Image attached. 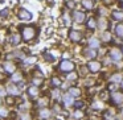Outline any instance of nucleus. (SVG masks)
<instances>
[{
    "label": "nucleus",
    "instance_id": "1",
    "mask_svg": "<svg viewBox=\"0 0 123 120\" xmlns=\"http://www.w3.org/2000/svg\"><path fill=\"white\" fill-rule=\"evenodd\" d=\"M21 36L24 41H32L36 36V29L33 27H25V28H23Z\"/></svg>",
    "mask_w": 123,
    "mask_h": 120
},
{
    "label": "nucleus",
    "instance_id": "2",
    "mask_svg": "<svg viewBox=\"0 0 123 120\" xmlns=\"http://www.w3.org/2000/svg\"><path fill=\"white\" fill-rule=\"evenodd\" d=\"M73 69H74V63L72 61H69V59L62 61L61 65H60V70L61 71H72Z\"/></svg>",
    "mask_w": 123,
    "mask_h": 120
},
{
    "label": "nucleus",
    "instance_id": "3",
    "mask_svg": "<svg viewBox=\"0 0 123 120\" xmlns=\"http://www.w3.org/2000/svg\"><path fill=\"white\" fill-rule=\"evenodd\" d=\"M17 16H19V19L23 20V21H31V20H32V13H31L29 11H27V9H24V8L20 9Z\"/></svg>",
    "mask_w": 123,
    "mask_h": 120
},
{
    "label": "nucleus",
    "instance_id": "4",
    "mask_svg": "<svg viewBox=\"0 0 123 120\" xmlns=\"http://www.w3.org/2000/svg\"><path fill=\"white\" fill-rule=\"evenodd\" d=\"M73 19H74L77 23L82 24V23H85V20H86V15L83 13V12H81V11H74V13H73Z\"/></svg>",
    "mask_w": 123,
    "mask_h": 120
},
{
    "label": "nucleus",
    "instance_id": "5",
    "mask_svg": "<svg viewBox=\"0 0 123 120\" xmlns=\"http://www.w3.org/2000/svg\"><path fill=\"white\" fill-rule=\"evenodd\" d=\"M110 56H111V58L115 59V61H120V59H122V57H123V53H122V50L114 48V49H111V50H110Z\"/></svg>",
    "mask_w": 123,
    "mask_h": 120
},
{
    "label": "nucleus",
    "instance_id": "6",
    "mask_svg": "<svg viewBox=\"0 0 123 120\" xmlns=\"http://www.w3.org/2000/svg\"><path fill=\"white\" fill-rule=\"evenodd\" d=\"M69 38L74 42H78V41L82 40V34H81L78 30H70L69 32Z\"/></svg>",
    "mask_w": 123,
    "mask_h": 120
},
{
    "label": "nucleus",
    "instance_id": "7",
    "mask_svg": "<svg viewBox=\"0 0 123 120\" xmlns=\"http://www.w3.org/2000/svg\"><path fill=\"white\" fill-rule=\"evenodd\" d=\"M99 69H101V63H99L98 61H90L89 62V70L93 73H97L99 71Z\"/></svg>",
    "mask_w": 123,
    "mask_h": 120
},
{
    "label": "nucleus",
    "instance_id": "8",
    "mask_svg": "<svg viewBox=\"0 0 123 120\" xmlns=\"http://www.w3.org/2000/svg\"><path fill=\"white\" fill-rule=\"evenodd\" d=\"M112 100L115 104L123 103V94L122 92H112Z\"/></svg>",
    "mask_w": 123,
    "mask_h": 120
},
{
    "label": "nucleus",
    "instance_id": "9",
    "mask_svg": "<svg viewBox=\"0 0 123 120\" xmlns=\"http://www.w3.org/2000/svg\"><path fill=\"white\" fill-rule=\"evenodd\" d=\"M111 17L115 21H122L123 20V11H112Z\"/></svg>",
    "mask_w": 123,
    "mask_h": 120
},
{
    "label": "nucleus",
    "instance_id": "10",
    "mask_svg": "<svg viewBox=\"0 0 123 120\" xmlns=\"http://www.w3.org/2000/svg\"><path fill=\"white\" fill-rule=\"evenodd\" d=\"M99 44H101V42H99L98 38H95V37L89 38V46H90V48H98Z\"/></svg>",
    "mask_w": 123,
    "mask_h": 120
},
{
    "label": "nucleus",
    "instance_id": "11",
    "mask_svg": "<svg viewBox=\"0 0 123 120\" xmlns=\"http://www.w3.org/2000/svg\"><path fill=\"white\" fill-rule=\"evenodd\" d=\"M83 53H85V56L87 57V58H95L97 57V51L94 50V49H86L85 51H83Z\"/></svg>",
    "mask_w": 123,
    "mask_h": 120
},
{
    "label": "nucleus",
    "instance_id": "12",
    "mask_svg": "<svg viewBox=\"0 0 123 120\" xmlns=\"http://www.w3.org/2000/svg\"><path fill=\"white\" fill-rule=\"evenodd\" d=\"M82 6L86 9H93L94 7V0H82Z\"/></svg>",
    "mask_w": 123,
    "mask_h": 120
},
{
    "label": "nucleus",
    "instance_id": "13",
    "mask_svg": "<svg viewBox=\"0 0 123 120\" xmlns=\"http://www.w3.org/2000/svg\"><path fill=\"white\" fill-rule=\"evenodd\" d=\"M4 70L7 73H15V65L12 62H6L4 63Z\"/></svg>",
    "mask_w": 123,
    "mask_h": 120
},
{
    "label": "nucleus",
    "instance_id": "14",
    "mask_svg": "<svg viewBox=\"0 0 123 120\" xmlns=\"http://www.w3.org/2000/svg\"><path fill=\"white\" fill-rule=\"evenodd\" d=\"M97 25H98V28L99 29H107V21H106V19H103V17H101L99 19V21L97 23Z\"/></svg>",
    "mask_w": 123,
    "mask_h": 120
},
{
    "label": "nucleus",
    "instance_id": "15",
    "mask_svg": "<svg viewBox=\"0 0 123 120\" xmlns=\"http://www.w3.org/2000/svg\"><path fill=\"white\" fill-rule=\"evenodd\" d=\"M64 102H65V104H66V106H72V104L74 103V102H73V96L70 95L69 92L65 94V96H64Z\"/></svg>",
    "mask_w": 123,
    "mask_h": 120
},
{
    "label": "nucleus",
    "instance_id": "16",
    "mask_svg": "<svg viewBox=\"0 0 123 120\" xmlns=\"http://www.w3.org/2000/svg\"><path fill=\"white\" fill-rule=\"evenodd\" d=\"M87 28L89 29H91V30H94V29H97L98 28V25H97V21L94 19H89V21H87Z\"/></svg>",
    "mask_w": 123,
    "mask_h": 120
},
{
    "label": "nucleus",
    "instance_id": "17",
    "mask_svg": "<svg viewBox=\"0 0 123 120\" xmlns=\"http://www.w3.org/2000/svg\"><path fill=\"white\" fill-rule=\"evenodd\" d=\"M102 40L105 41V42H109V41H111V34H110V32H107V30H105V32H102Z\"/></svg>",
    "mask_w": 123,
    "mask_h": 120
},
{
    "label": "nucleus",
    "instance_id": "18",
    "mask_svg": "<svg viewBox=\"0 0 123 120\" xmlns=\"http://www.w3.org/2000/svg\"><path fill=\"white\" fill-rule=\"evenodd\" d=\"M115 33H117V36H119V37H123V24H118L117 27H115Z\"/></svg>",
    "mask_w": 123,
    "mask_h": 120
},
{
    "label": "nucleus",
    "instance_id": "19",
    "mask_svg": "<svg viewBox=\"0 0 123 120\" xmlns=\"http://www.w3.org/2000/svg\"><path fill=\"white\" fill-rule=\"evenodd\" d=\"M111 82H114V83H119V82H122V74H114V75H111Z\"/></svg>",
    "mask_w": 123,
    "mask_h": 120
},
{
    "label": "nucleus",
    "instance_id": "20",
    "mask_svg": "<svg viewBox=\"0 0 123 120\" xmlns=\"http://www.w3.org/2000/svg\"><path fill=\"white\" fill-rule=\"evenodd\" d=\"M28 92H29L31 96H36V95H38V88L36 86H32V87L28 88Z\"/></svg>",
    "mask_w": 123,
    "mask_h": 120
},
{
    "label": "nucleus",
    "instance_id": "21",
    "mask_svg": "<svg viewBox=\"0 0 123 120\" xmlns=\"http://www.w3.org/2000/svg\"><path fill=\"white\" fill-rule=\"evenodd\" d=\"M40 116L43 117V119H48V117L50 116V111H49V109H46V108L41 109V111H40Z\"/></svg>",
    "mask_w": 123,
    "mask_h": 120
},
{
    "label": "nucleus",
    "instance_id": "22",
    "mask_svg": "<svg viewBox=\"0 0 123 120\" xmlns=\"http://www.w3.org/2000/svg\"><path fill=\"white\" fill-rule=\"evenodd\" d=\"M11 42L13 44V45H17V44L20 42V36L17 34V33H16V34H13V36L11 37Z\"/></svg>",
    "mask_w": 123,
    "mask_h": 120
},
{
    "label": "nucleus",
    "instance_id": "23",
    "mask_svg": "<svg viewBox=\"0 0 123 120\" xmlns=\"http://www.w3.org/2000/svg\"><path fill=\"white\" fill-rule=\"evenodd\" d=\"M7 91L11 92L12 95H17V94H19V90H17V87H15V86H9V87L7 88Z\"/></svg>",
    "mask_w": 123,
    "mask_h": 120
},
{
    "label": "nucleus",
    "instance_id": "24",
    "mask_svg": "<svg viewBox=\"0 0 123 120\" xmlns=\"http://www.w3.org/2000/svg\"><path fill=\"white\" fill-rule=\"evenodd\" d=\"M36 61H37V58H36L35 56H32V57H27V58H25V63H28V65L35 63Z\"/></svg>",
    "mask_w": 123,
    "mask_h": 120
},
{
    "label": "nucleus",
    "instance_id": "25",
    "mask_svg": "<svg viewBox=\"0 0 123 120\" xmlns=\"http://www.w3.org/2000/svg\"><path fill=\"white\" fill-rule=\"evenodd\" d=\"M21 74H20V73H15L13 75H12V80H13V82H20V80H21Z\"/></svg>",
    "mask_w": 123,
    "mask_h": 120
},
{
    "label": "nucleus",
    "instance_id": "26",
    "mask_svg": "<svg viewBox=\"0 0 123 120\" xmlns=\"http://www.w3.org/2000/svg\"><path fill=\"white\" fill-rule=\"evenodd\" d=\"M69 94H70L72 96H78V95H80V90H78V88L72 87V88L69 90Z\"/></svg>",
    "mask_w": 123,
    "mask_h": 120
},
{
    "label": "nucleus",
    "instance_id": "27",
    "mask_svg": "<svg viewBox=\"0 0 123 120\" xmlns=\"http://www.w3.org/2000/svg\"><path fill=\"white\" fill-rule=\"evenodd\" d=\"M44 58H45L48 62H53V61H54L53 56H52V54H49V53H45V54H44Z\"/></svg>",
    "mask_w": 123,
    "mask_h": 120
},
{
    "label": "nucleus",
    "instance_id": "28",
    "mask_svg": "<svg viewBox=\"0 0 123 120\" xmlns=\"http://www.w3.org/2000/svg\"><path fill=\"white\" fill-rule=\"evenodd\" d=\"M75 78H77V74H75V73H73V71H70V74L68 75V79H69V80H74Z\"/></svg>",
    "mask_w": 123,
    "mask_h": 120
},
{
    "label": "nucleus",
    "instance_id": "29",
    "mask_svg": "<svg viewBox=\"0 0 123 120\" xmlns=\"http://www.w3.org/2000/svg\"><path fill=\"white\" fill-rule=\"evenodd\" d=\"M7 115H8V111L1 107V108H0V116H7Z\"/></svg>",
    "mask_w": 123,
    "mask_h": 120
},
{
    "label": "nucleus",
    "instance_id": "30",
    "mask_svg": "<svg viewBox=\"0 0 123 120\" xmlns=\"http://www.w3.org/2000/svg\"><path fill=\"white\" fill-rule=\"evenodd\" d=\"M66 7H68L69 9H73V8L75 7V3H74V1H68V3H66Z\"/></svg>",
    "mask_w": 123,
    "mask_h": 120
},
{
    "label": "nucleus",
    "instance_id": "31",
    "mask_svg": "<svg viewBox=\"0 0 123 120\" xmlns=\"http://www.w3.org/2000/svg\"><path fill=\"white\" fill-rule=\"evenodd\" d=\"M52 82H53V85H54V86H60L61 80H60L58 78H53V79H52Z\"/></svg>",
    "mask_w": 123,
    "mask_h": 120
},
{
    "label": "nucleus",
    "instance_id": "32",
    "mask_svg": "<svg viewBox=\"0 0 123 120\" xmlns=\"http://www.w3.org/2000/svg\"><path fill=\"white\" fill-rule=\"evenodd\" d=\"M53 96H54V98H57V99H58L60 96H61V94H60V91H58V90H54V91H53Z\"/></svg>",
    "mask_w": 123,
    "mask_h": 120
},
{
    "label": "nucleus",
    "instance_id": "33",
    "mask_svg": "<svg viewBox=\"0 0 123 120\" xmlns=\"http://www.w3.org/2000/svg\"><path fill=\"white\" fill-rule=\"evenodd\" d=\"M102 106H103V104H101V102H95V103L93 104V107H94V108H101Z\"/></svg>",
    "mask_w": 123,
    "mask_h": 120
},
{
    "label": "nucleus",
    "instance_id": "34",
    "mask_svg": "<svg viewBox=\"0 0 123 120\" xmlns=\"http://www.w3.org/2000/svg\"><path fill=\"white\" fill-rule=\"evenodd\" d=\"M74 116L77 117V119H80V117H82V112H81V111H75Z\"/></svg>",
    "mask_w": 123,
    "mask_h": 120
},
{
    "label": "nucleus",
    "instance_id": "35",
    "mask_svg": "<svg viewBox=\"0 0 123 120\" xmlns=\"http://www.w3.org/2000/svg\"><path fill=\"white\" fill-rule=\"evenodd\" d=\"M7 15H8V9H4V11H1V12H0V16H1V17L7 16Z\"/></svg>",
    "mask_w": 123,
    "mask_h": 120
},
{
    "label": "nucleus",
    "instance_id": "36",
    "mask_svg": "<svg viewBox=\"0 0 123 120\" xmlns=\"http://www.w3.org/2000/svg\"><path fill=\"white\" fill-rule=\"evenodd\" d=\"M33 83H35V86L41 85V79H33Z\"/></svg>",
    "mask_w": 123,
    "mask_h": 120
},
{
    "label": "nucleus",
    "instance_id": "37",
    "mask_svg": "<svg viewBox=\"0 0 123 120\" xmlns=\"http://www.w3.org/2000/svg\"><path fill=\"white\" fill-rule=\"evenodd\" d=\"M1 95H6V90H4V87L0 86V96H1Z\"/></svg>",
    "mask_w": 123,
    "mask_h": 120
},
{
    "label": "nucleus",
    "instance_id": "38",
    "mask_svg": "<svg viewBox=\"0 0 123 120\" xmlns=\"http://www.w3.org/2000/svg\"><path fill=\"white\" fill-rule=\"evenodd\" d=\"M23 120H31L29 115H23Z\"/></svg>",
    "mask_w": 123,
    "mask_h": 120
},
{
    "label": "nucleus",
    "instance_id": "39",
    "mask_svg": "<svg viewBox=\"0 0 123 120\" xmlns=\"http://www.w3.org/2000/svg\"><path fill=\"white\" fill-rule=\"evenodd\" d=\"M103 3L106 4V6H109V4H111V3H112V0H103Z\"/></svg>",
    "mask_w": 123,
    "mask_h": 120
},
{
    "label": "nucleus",
    "instance_id": "40",
    "mask_svg": "<svg viewBox=\"0 0 123 120\" xmlns=\"http://www.w3.org/2000/svg\"><path fill=\"white\" fill-rule=\"evenodd\" d=\"M77 106H78V107H82V106H83L82 102H77Z\"/></svg>",
    "mask_w": 123,
    "mask_h": 120
},
{
    "label": "nucleus",
    "instance_id": "41",
    "mask_svg": "<svg viewBox=\"0 0 123 120\" xmlns=\"http://www.w3.org/2000/svg\"><path fill=\"white\" fill-rule=\"evenodd\" d=\"M110 90H115V85H110Z\"/></svg>",
    "mask_w": 123,
    "mask_h": 120
},
{
    "label": "nucleus",
    "instance_id": "42",
    "mask_svg": "<svg viewBox=\"0 0 123 120\" xmlns=\"http://www.w3.org/2000/svg\"><path fill=\"white\" fill-rule=\"evenodd\" d=\"M122 87H123V80H122Z\"/></svg>",
    "mask_w": 123,
    "mask_h": 120
},
{
    "label": "nucleus",
    "instance_id": "43",
    "mask_svg": "<svg viewBox=\"0 0 123 120\" xmlns=\"http://www.w3.org/2000/svg\"><path fill=\"white\" fill-rule=\"evenodd\" d=\"M122 50H123V49H122Z\"/></svg>",
    "mask_w": 123,
    "mask_h": 120
}]
</instances>
